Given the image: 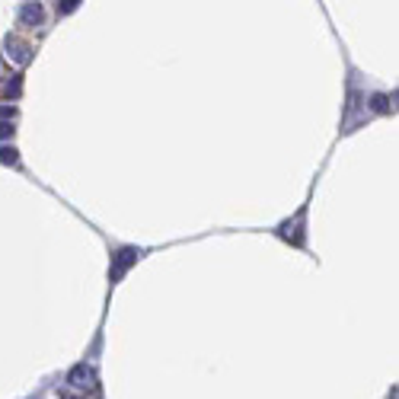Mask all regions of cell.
<instances>
[{"label": "cell", "mask_w": 399, "mask_h": 399, "mask_svg": "<svg viewBox=\"0 0 399 399\" xmlns=\"http://www.w3.org/2000/svg\"><path fill=\"white\" fill-rule=\"evenodd\" d=\"M86 380H90V370H86V367H77L74 374H71V383L74 386H86Z\"/></svg>", "instance_id": "cell-1"}]
</instances>
